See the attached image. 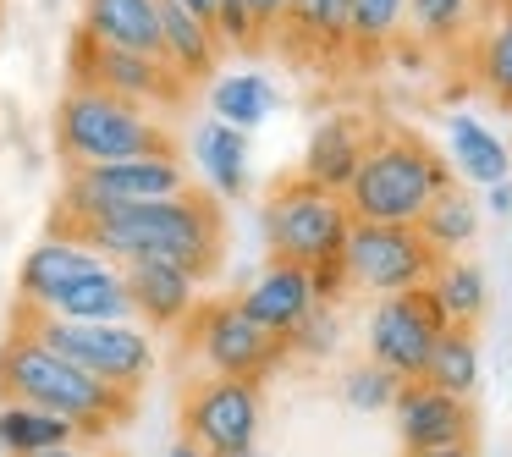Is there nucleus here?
I'll return each mask as SVG.
<instances>
[{
  "label": "nucleus",
  "mask_w": 512,
  "mask_h": 457,
  "mask_svg": "<svg viewBox=\"0 0 512 457\" xmlns=\"http://www.w3.org/2000/svg\"><path fill=\"white\" fill-rule=\"evenodd\" d=\"M347 39H353V0H320V34H314V61H325V67L347 61Z\"/></svg>",
  "instance_id": "32"
},
{
  "label": "nucleus",
  "mask_w": 512,
  "mask_h": 457,
  "mask_svg": "<svg viewBox=\"0 0 512 457\" xmlns=\"http://www.w3.org/2000/svg\"><path fill=\"white\" fill-rule=\"evenodd\" d=\"M39 457H116V452H105L100 441H72V446H56V452H39Z\"/></svg>",
  "instance_id": "37"
},
{
  "label": "nucleus",
  "mask_w": 512,
  "mask_h": 457,
  "mask_svg": "<svg viewBox=\"0 0 512 457\" xmlns=\"http://www.w3.org/2000/svg\"><path fill=\"white\" fill-rule=\"evenodd\" d=\"M430 298H435V309L446 314V325H468V331H474V320L490 303V281L474 259H441L435 276H430Z\"/></svg>",
  "instance_id": "28"
},
{
  "label": "nucleus",
  "mask_w": 512,
  "mask_h": 457,
  "mask_svg": "<svg viewBox=\"0 0 512 457\" xmlns=\"http://www.w3.org/2000/svg\"><path fill=\"white\" fill-rule=\"evenodd\" d=\"M67 67H72V83L78 89H100V94H116L127 105H144L155 116H171L188 105V83L166 67L160 56H133V50H105L94 45L89 34H72V50H67Z\"/></svg>",
  "instance_id": "8"
},
{
  "label": "nucleus",
  "mask_w": 512,
  "mask_h": 457,
  "mask_svg": "<svg viewBox=\"0 0 512 457\" xmlns=\"http://www.w3.org/2000/svg\"><path fill=\"white\" fill-rule=\"evenodd\" d=\"M56 138L61 171H89V166H116V160H144V155H177L171 122L144 105H127L116 94L78 89L67 83V94L56 100Z\"/></svg>",
  "instance_id": "4"
},
{
  "label": "nucleus",
  "mask_w": 512,
  "mask_h": 457,
  "mask_svg": "<svg viewBox=\"0 0 512 457\" xmlns=\"http://www.w3.org/2000/svg\"><path fill=\"white\" fill-rule=\"evenodd\" d=\"M182 12H193V17H204V23H210L215 17V0H177Z\"/></svg>",
  "instance_id": "39"
},
{
  "label": "nucleus",
  "mask_w": 512,
  "mask_h": 457,
  "mask_svg": "<svg viewBox=\"0 0 512 457\" xmlns=\"http://www.w3.org/2000/svg\"><path fill=\"white\" fill-rule=\"evenodd\" d=\"M336 336H342V325H336V309H331V303H320V309H314L309 320H303L298 331L287 336V353L325 358V353H336Z\"/></svg>",
  "instance_id": "34"
},
{
  "label": "nucleus",
  "mask_w": 512,
  "mask_h": 457,
  "mask_svg": "<svg viewBox=\"0 0 512 457\" xmlns=\"http://www.w3.org/2000/svg\"><path fill=\"white\" fill-rule=\"evenodd\" d=\"M485 210H490V215H512V182H496V188H485Z\"/></svg>",
  "instance_id": "38"
},
{
  "label": "nucleus",
  "mask_w": 512,
  "mask_h": 457,
  "mask_svg": "<svg viewBox=\"0 0 512 457\" xmlns=\"http://www.w3.org/2000/svg\"><path fill=\"white\" fill-rule=\"evenodd\" d=\"M446 188H452V166L419 133L375 127L364 166L347 182L342 199H347V215L364 226H419V215Z\"/></svg>",
  "instance_id": "3"
},
{
  "label": "nucleus",
  "mask_w": 512,
  "mask_h": 457,
  "mask_svg": "<svg viewBox=\"0 0 512 457\" xmlns=\"http://www.w3.org/2000/svg\"><path fill=\"white\" fill-rule=\"evenodd\" d=\"M56 226V221H50ZM56 232H72L111 265H133V259H166V265L188 270L193 281H210L226 248V221L221 199L204 188H188L182 199H155V204H116L89 221H67Z\"/></svg>",
  "instance_id": "1"
},
{
  "label": "nucleus",
  "mask_w": 512,
  "mask_h": 457,
  "mask_svg": "<svg viewBox=\"0 0 512 457\" xmlns=\"http://www.w3.org/2000/svg\"><path fill=\"white\" fill-rule=\"evenodd\" d=\"M100 265H111V259H100L83 237L50 226L17 265V314H50L61 292L78 287L83 276H94Z\"/></svg>",
  "instance_id": "13"
},
{
  "label": "nucleus",
  "mask_w": 512,
  "mask_h": 457,
  "mask_svg": "<svg viewBox=\"0 0 512 457\" xmlns=\"http://www.w3.org/2000/svg\"><path fill=\"white\" fill-rule=\"evenodd\" d=\"M309 287H314V298L320 303H336L347 292V270H342V259H331V265H314L309 270Z\"/></svg>",
  "instance_id": "35"
},
{
  "label": "nucleus",
  "mask_w": 512,
  "mask_h": 457,
  "mask_svg": "<svg viewBox=\"0 0 512 457\" xmlns=\"http://www.w3.org/2000/svg\"><path fill=\"white\" fill-rule=\"evenodd\" d=\"M314 34H320V0H287V17H281V45L287 56L314 61Z\"/></svg>",
  "instance_id": "33"
},
{
  "label": "nucleus",
  "mask_w": 512,
  "mask_h": 457,
  "mask_svg": "<svg viewBox=\"0 0 512 457\" xmlns=\"http://www.w3.org/2000/svg\"><path fill=\"white\" fill-rule=\"evenodd\" d=\"M419 237L430 243L435 259H457V254H463V248L479 237V204L452 182V188H446L441 199H435L430 210L419 215Z\"/></svg>",
  "instance_id": "29"
},
{
  "label": "nucleus",
  "mask_w": 512,
  "mask_h": 457,
  "mask_svg": "<svg viewBox=\"0 0 512 457\" xmlns=\"http://www.w3.org/2000/svg\"><path fill=\"white\" fill-rule=\"evenodd\" d=\"M441 331H446V314L435 309L430 287H413V292H397V298H380L375 309H369V325H364L369 364L391 369L402 386H408V380H424V364H430Z\"/></svg>",
  "instance_id": "12"
},
{
  "label": "nucleus",
  "mask_w": 512,
  "mask_h": 457,
  "mask_svg": "<svg viewBox=\"0 0 512 457\" xmlns=\"http://www.w3.org/2000/svg\"><path fill=\"white\" fill-rule=\"evenodd\" d=\"M424 380L435 391H452V397H474L479 391V336L468 325H446L441 342H435L430 364H424Z\"/></svg>",
  "instance_id": "30"
},
{
  "label": "nucleus",
  "mask_w": 512,
  "mask_h": 457,
  "mask_svg": "<svg viewBox=\"0 0 512 457\" xmlns=\"http://www.w3.org/2000/svg\"><path fill=\"white\" fill-rule=\"evenodd\" d=\"M259 419H265V397L254 380H221L204 375L182 397V441H193L210 457H237L259 446Z\"/></svg>",
  "instance_id": "11"
},
{
  "label": "nucleus",
  "mask_w": 512,
  "mask_h": 457,
  "mask_svg": "<svg viewBox=\"0 0 512 457\" xmlns=\"http://www.w3.org/2000/svg\"><path fill=\"white\" fill-rule=\"evenodd\" d=\"M347 232H353V215H347V199L314 188L303 177H281L265 199V248L276 265H331L342 259Z\"/></svg>",
  "instance_id": "5"
},
{
  "label": "nucleus",
  "mask_w": 512,
  "mask_h": 457,
  "mask_svg": "<svg viewBox=\"0 0 512 457\" xmlns=\"http://www.w3.org/2000/svg\"><path fill=\"white\" fill-rule=\"evenodd\" d=\"M116 270L127 281L138 325H149V331H177V325L193 320L204 281H193L188 270L166 265V259H133V265H116Z\"/></svg>",
  "instance_id": "16"
},
{
  "label": "nucleus",
  "mask_w": 512,
  "mask_h": 457,
  "mask_svg": "<svg viewBox=\"0 0 512 457\" xmlns=\"http://www.w3.org/2000/svg\"><path fill=\"white\" fill-rule=\"evenodd\" d=\"M232 303L259 325V331L281 336V342L320 309V298H314V287H309V270H298V265H265L243 287V298H232Z\"/></svg>",
  "instance_id": "17"
},
{
  "label": "nucleus",
  "mask_w": 512,
  "mask_h": 457,
  "mask_svg": "<svg viewBox=\"0 0 512 457\" xmlns=\"http://www.w3.org/2000/svg\"><path fill=\"white\" fill-rule=\"evenodd\" d=\"M446 149H452V166L457 177L479 182V188H496V182H512V155L496 133H490L479 116L457 111L446 116Z\"/></svg>",
  "instance_id": "23"
},
{
  "label": "nucleus",
  "mask_w": 512,
  "mask_h": 457,
  "mask_svg": "<svg viewBox=\"0 0 512 457\" xmlns=\"http://www.w3.org/2000/svg\"><path fill=\"white\" fill-rule=\"evenodd\" d=\"M237 457H265V452H259V446H254V452H237Z\"/></svg>",
  "instance_id": "42"
},
{
  "label": "nucleus",
  "mask_w": 512,
  "mask_h": 457,
  "mask_svg": "<svg viewBox=\"0 0 512 457\" xmlns=\"http://www.w3.org/2000/svg\"><path fill=\"white\" fill-rule=\"evenodd\" d=\"M397 391H402V380L380 364H358V369H347V380H342L347 408H358V413H386L391 402H397Z\"/></svg>",
  "instance_id": "31"
},
{
  "label": "nucleus",
  "mask_w": 512,
  "mask_h": 457,
  "mask_svg": "<svg viewBox=\"0 0 512 457\" xmlns=\"http://www.w3.org/2000/svg\"><path fill=\"white\" fill-rule=\"evenodd\" d=\"M50 353H61L67 364H78L83 375H94L100 386L127 391L133 397L149 375H155V331L149 325H78L56 320V314H17Z\"/></svg>",
  "instance_id": "6"
},
{
  "label": "nucleus",
  "mask_w": 512,
  "mask_h": 457,
  "mask_svg": "<svg viewBox=\"0 0 512 457\" xmlns=\"http://www.w3.org/2000/svg\"><path fill=\"white\" fill-rule=\"evenodd\" d=\"M0 397L78 424L83 441H105V435L133 413V397H127V391L100 386V380L83 375L78 364L50 353L23 320H12V331L0 342Z\"/></svg>",
  "instance_id": "2"
},
{
  "label": "nucleus",
  "mask_w": 512,
  "mask_h": 457,
  "mask_svg": "<svg viewBox=\"0 0 512 457\" xmlns=\"http://www.w3.org/2000/svg\"><path fill=\"white\" fill-rule=\"evenodd\" d=\"M281 94L276 83L265 78V72H232V78H215L210 83V111L215 122L237 127V133H254V127H265L270 116H276Z\"/></svg>",
  "instance_id": "25"
},
{
  "label": "nucleus",
  "mask_w": 512,
  "mask_h": 457,
  "mask_svg": "<svg viewBox=\"0 0 512 457\" xmlns=\"http://www.w3.org/2000/svg\"><path fill=\"white\" fill-rule=\"evenodd\" d=\"M397 413V435L402 452H452V446H474V408L452 391H435L430 380H408L391 402Z\"/></svg>",
  "instance_id": "14"
},
{
  "label": "nucleus",
  "mask_w": 512,
  "mask_h": 457,
  "mask_svg": "<svg viewBox=\"0 0 512 457\" xmlns=\"http://www.w3.org/2000/svg\"><path fill=\"white\" fill-rule=\"evenodd\" d=\"M56 320H78V325H133V298H127V281L116 265H100L94 276H83L78 287H67L56 298Z\"/></svg>",
  "instance_id": "24"
},
{
  "label": "nucleus",
  "mask_w": 512,
  "mask_h": 457,
  "mask_svg": "<svg viewBox=\"0 0 512 457\" xmlns=\"http://www.w3.org/2000/svg\"><path fill=\"white\" fill-rule=\"evenodd\" d=\"M78 34L105 50L160 56V0H83Z\"/></svg>",
  "instance_id": "18"
},
{
  "label": "nucleus",
  "mask_w": 512,
  "mask_h": 457,
  "mask_svg": "<svg viewBox=\"0 0 512 457\" xmlns=\"http://www.w3.org/2000/svg\"><path fill=\"white\" fill-rule=\"evenodd\" d=\"M188 188H199V182L182 166V155H144V160H116V166L67 171L50 221L67 226V221H89V215H100V210H116V204L182 199Z\"/></svg>",
  "instance_id": "7"
},
{
  "label": "nucleus",
  "mask_w": 512,
  "mask_h": 457,
  "mask_svg": "<svg viewBox=\"0 0 512 457\" xmlns=\"http://www.w3.org/2000/svg\"><path fill=\"white\" fill-rule=\"evenodd\" d=\"M160 61L177 72L182 83H215V61H221V39L204 17L182 12L177 0H160Z\"/></svg>",
  "instance_id": "19"
},
{
  "label": "nucleus",
  "mask_w": 512,
  "mask_h": 457,
  "mask_svg": "<svg viewBox=\"0 0 512 457\" xmlns=\"http://www.w3.org/2000/svg\"><path fill=\"white\" fill-rule=\"evenodd\" d=\"M171 457H210V452H199L193 441H177V446H171Z\"/></svg>",
  "instance_id": "40"
},
{
  "label": "nucleus",
  "mask_w": 512,
  "mask_h": 457,
  "mask_svg": "<svg viewBox=\"0 0 512 457\" xmlns=\"http://www.w3.org/2000/svg\"><path fill=\"white\" fill-rule=\"evenodd\" d=\"M193 160H199V171H204L199 188L210 193V199H243L248 193V133H237V127H226L210 116V122L193 133Z\"/></svg>",
  "instance_id": "21"
},
{
  "label": "nucleus",
  "mask_w": 512,
  "mask_h": 457,
  "mask_svg": "<svg viewBox=\"0 0 512 457\" xmlns=\"http://www.w3.org/2000/svg\"><path fill=\"white\" fill-rule=\"evenodd\" d=\"M369 138H375V127H369L358 111L320 116L314 133H309V144H303V171L298 177L342 199L347 182L358 177V166H364V155H369Z\"/></svg>",
  "instance_id": "15"
},
{
  "label": "nucleus",
  "mask_w": 512,
  "mask_h": 457,
  "mask_svg": "<svg viewBox=\"0 0 512 457\" xmlns=\"http://www.w3.org/2000/svg\"><path fill=\"white\" fill-rule=\"evenodd\" d=\"M188 347L204 364V375L254 380V386L287 358V342L270 336V331H259L237 303H199L193 320H188Z\"/></svg>",
  "instance_id": "10"
},
{
  "label": "nucleus",
  "mask_w": 512,
  "mask_h": 457,
  "mask_svg": "<svg viewBox=\"0 0 512 457\" xmlns=\"http://www.w3.org/2000/svg\"><path fill=\"white\" fill-rule=\"evenodd\" d=\"M83 441L78 424L56 419V413H39L23 408V402H0V452L6 457H39V452H56V446Z\"/></svg>",
  "instance_id": "26"
},
{
  "label": "nucleus",
  "mask_w": 512,
  "mask_h": 457,
  "mask_svg": "<svg viewBox=\"0 0 512 457\" xmlns=\"http://www.w3.org/2000/svg\"><path fill=\"white\" fill-rule=\"evenodd\" d=\"M243 6H248V17L259 23V34H265V45H270V39L281 34V17H287V0H243Z\"/></svg>",
  "instance_id": "36"
},
{
  "label": "nucleus",
  "mask_w": 512,
  "mask_h": 457,
  "mask_svg": "<svg viewBox=\"0 0 512 457\" xmlns=\"http://www.w3.org/2000/svg\"><path fill=\"white\" fill-rule=\"evenodd\" d=\"M485 6L490 0H408L402 39H413L419 50H468Z\"/></svg>",
  "instance_id": "22"
},
{
  "label": "nucleus",
  "mask_w": 512,
  "mask_h": 457,
  "mask_svg": "<svg viewBox=\"0 0 512 457\" xmlns=\"http://www.w3.org/2000/svg\"><path fill=\"white\" fill-rule=\"evenodd\" d=\"M419 457H474V446H452V452H419Z\"/></svg>",
  "instance_id": "41"
},
{
  "label": "nucleus",
  "mask_w": 512,
  "mask_h": 457,
  "mask_svg": "<svg viewBox=\"0 0 512 457\" xmlns=\"http://www.w3.org/2000/svg\"><path fill=\"white\" fill-rule=\"evenodd\" d=\"M402 23H408V0H353V39H347V61L353 67H375L402 45Z\"/></svg>",
  "instance_id": "27"
},
{
  "label": "nucleus",
  "mask_w": 512,
  "mask_h": 457,
  "mask_svg": "<svg viewBox=\"0 0 512 457\" xmlns=\"http://www.w3.org/2000/svg\"><path fill=\"white\" fill-rule=\"evenodd\" d=\"M468 72L474 83L501 105L512 111V0H490L485 17H479V34L468 39Z\"/></svg>",
  "instance_id": "20"
},
{
  "label": "nucleus",
  "mask_w": 512,
  "mask_h": 457,
  "mask_svg": "<svg viewBox=\"0 0 512 457\" xmlns=\"http://www.w3.org/2000/svg\"><path fill=\"white\" fill-rule=\"evenodd\" d=\"M435 265L430 243L419 237V226H364L353 221L342 248L347 292H369V298H397V292L430 287Z\"/></svg>",
  "instance_id": "9"
}]
</instances>
